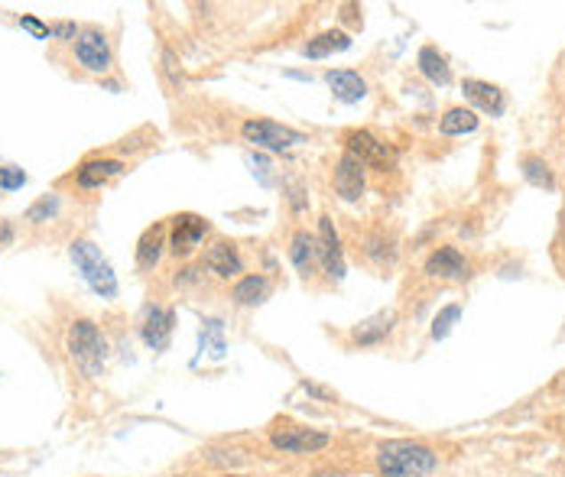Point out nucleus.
Returning <instances> with one entry per match:
<instances>
[{
    "label": "nucleus",
    "mask_w": 565,
    "mask_h": 477,
    "mask_svg": "<svg viewBox=\"0 0 565 477\" xmlns=\"http://www.w3.org/2000/svg\"><path fill=\"white\" fill-rule=\"evenodd\" d=\"M163 247H166V224H153V228L143 230V238L137 244V266L140 270H153L163 257Z\"/></svg>",
    "instance_id": "obj_23"
},
{
    "label": "nucleus",
    "mask_w": 565,
    "mask_h": 477,
    "mask_svg": "<svg viewBox=\"0 0 565 477\" xmlns=\"http://www.w3.org/2000/svg\"><path fill=\"white\" fill-rule=\"evenodd\" d=\"M23 185H27V173H23V169H17V166H0V189H4V192H17Z\"/></svg>",
    "instance_id": "obj_28"
},
{
    "label": "nucleus",
    "mask_w": 565,
    "mask_h": 477,
    "mask_svg": "<svg viewBox=\"0 0 565 477\" xmlns=\"http://www.w3.org/2000/svg\"><path fill=\"white\" fill-rule=\"evenodd\" d=\"M69 358L75 360V368L82 370L88 380H98L104 374L108 341H104L101 328L92 319L72 321V328H69Z\"/></svg>",
    "instance_id": "obj_2"
},
{
    "label": "nucleus",
    "mask_w": 565,
    "mask_h": 477,
    "mask_svg": "<svg viewBox=\"0 0 565 477\" xmlns=\"http://www.w3.org/2000/svg\"><path fill=\"white\" fill-rule=\"evenodd\" d=\"M121 173H124L121 159H88V163L78 166L75 182L82 185V189H101L104 182H111L114 175H121Z\"/></svg>",
    "instance_id": "obj_20"
},
{
    "label": "nucleus",
    "mask_w": 565,
    "mask_h": 477,
    "mask_svg": "<svg viewBox=\"0 0 565 477\" xmlns=\"http://www.w3.org/2000/svg\"><path fill=\"white\" fill-rule=\"evenodd\" d=\"M556 393H559V396H562V400H565V374H562V376H559V380H556Z\"/></svg>",
    "instance_id": "obj_33"
},
{
    "label": "nucleus",
    "mask_w": 565,
    "mask_h": 477,
    "mask_svg": "<svg viewBox=\"0 0 565 477\" xmlns=\"http://www.w3.org/2000/svg\"><path fill=\"white\" fill-rule=\"evenodd\" d=\"M332 182L342 202L348 205L361 202L364 192H367V166H364L361 159H354L351 153H342L332 169Z\"/></svg>",
    "instance_id": "obj_9"
},
{
    "label": "nucleus",
    "mask_w": 565,
    "mask_h": 477,
    "mask_svg": "<svg viewBox=\"0 0 565 477\" xmlns=\"http://www.w3.org/2000/svg\"><path fill=\"white\" fill-rule=\"evenodd\" d=\"M222 477H247V474H234V471H228V474H222Z\"/></svg>",
    "instance_id": "obj_34"
},
{
    "label": "nucleus",
    "mask_w": 565,
    "mask_h": 477,
    "mask_svg": "<svg viewBox=\"0 0 565 477\" xmlns=\"http://www.w3.org/2000/svg\"><path fill=\"white\" fill-rule=\"evenodd\" d=\"M344 49H351V36L344 29H325L303 46V55L306 59H328L332 53H344Z\"/></svg>",
    "instance_id": "obj_22"
},
{
    "label": "nucleus",
    "mask_w": 565,
    "mask_h": 477,
    "mask_svg": "<svg viewBox=\"0 0 565 477\" xmlns=\"http://www.w3.org/2000/svg\"><path fill=\"white\" fill-rule=\"evenodd\" d=\"M458 319H462V305L458 303H448L439 309V315L432 319V341H442L452 335V328L458 325Z\"/></svg>",
    "instance_id": "obj_26"
},
{
    "label": "nucleus",
    "mask_w": 565,
    "mask_h": 477,
    "mask_svg": "<svg viewBox=\"0 0 565 477\" xmlns=\"http://www.w3.org/2000/svg\"><path fill=\"white\" fill-rule=\"evenodd\" d=\"M315 244H319V266L325 270V276H328L332 283H342L344 279V247H342L338 230H335V221L328 218V214L319 218Z\"/></svg>",
    "instance_id": "obj_8"
},
{
    "label": "nucleus",
    "mask_w": 565,
    "mask_h": 477,
    "mask_svg": "<svg viewBox=\"0 0 565 477\" xmlns=\"http://www.w3.org/2000/svg\"><path fill=\"white\" fill-rule=\"evenodd\" d=\"M208 461H214V465H231V468H238V465H244L247 458H244V451H238V449H231V451L224 449V451H218V455L212 451V458H208Z\"/></svg>",
    "instance_id": "obj_30"
},
{
    "label": "nucleus",
    "mask_w": 565,
    "mask_h": 477,
    "mask_svg": "<svg viewBox=\"0 0 565 477\" xmlns=\"http://www.w3.org/2000/svg\"><path fill=\"white\" fill-rule=\"evenodd\" d=\"M20 27L29 29V33H33L36 39H52V27H46V23H43V20H36V17H20Z\"/></svg>",
    "instance_id": "obj_29"
},
{
    "label": "nucleus",
    "mask_w": 565,
    "mask_h": 477,
    "mask_svg": "<svg viewBox=\"0 0 565 477\" xmlns=\"http://www.w3.org/2000/svg\"><path fill=\"white\" fill-rule=\"evenodd\" d=\"M205 270L212 276H218V279H241L244 276V257L241 250H238V244H231V240H214L212 247L205 250Z\"/></svg>",
    "instance_id": "obj_14"
},
{
    "label": "nucleus",
    "mask_w": 565,
    "mask_h": 477,
    "mask_svg": "<svg viewBox=\"0 0 565 477\" xmlns=\"http://www.w3.org/2000/svg\"><path fill=\"white\" fill-rule=\"evenodd\" d=\"M75 59L82 65L85 72H94V75H104L111 69V43L104 36L101 29H78V36H75Z\"/></svg>",
    "instance_id": "obj_10"
},
{
    "label": "nucleus",
    "mask_w": 565,
    "mask_h": 477,
    "mask_svg": "<svg viewBox=\"0 0 565 477\" xmlns=\"http://www.w3.org/2000/svg\"><path fill=\"white\" fill-rule=\"evenodd\" d=\"M397 321H400L397 309H380V312L358 321L348 338H351L354 348H377V344H383V341L393 335Z\"/></svg>",
    "instance_id": "obj_13"
},
{
    "label": "nucleus",
    "mask_w": 565,
    "mask_h": 477,
    "mask_svg": "<svg viewBox=\"0 0 565 477\" xmlns=\"http://www.w3.org/2000/svg\"><path fill=\"white\" fill-rule=\"evenodd\" d=\"M426 276L429 279H442V283H462L472 276V260L464 257L455 244H442L426 257Z\"/></svg>",
    "instance_id": "obj_11"
},
{
    "label": "nucleus",
    "mask_w": 565,
    "mask_h": 477,
    "mask_svg": "<svg viewBox=\"0 0 565 477\" xmlns=\"http://www.w3.org/2000/svg\"><path fill=\"white\" fill-rule=\"evenodd\" d=\"M289 263L296 266L303 279H312L319 270V244H315V234H309L306 228L293 230V238H289Z\"/></svg>",
    "instance_id": "obj_16"
},
{
    "label": "nucleus",
    "mask_w": 565,
    "mask_h": 477,
    "mask_svg": "<svg viewBox=\"0 0 565 477\" xmlns=\"http://www.w3.org/2000/svg\"><path fill=\"white\" fill-rule=\"evenodd\" d=\"M374 465L380 477H429L439 471V455L426 441L390 439L377 445Z\"/></svg>",
    "instance_id": "obj_1"
},
{
    "label": "nucleus",
    "mask_w": 565,
    "mask_h": 477,
    "mask_svg": "<svg viewBox=\"0 0 565 477\" xmlns=\"http://www.w3.org/2000/svg\"><path fill=\"white\" fill-rule=\"evenodd\" d=\"M241 137L247 143H254L257 150H267V153H287V150L306 143V133L296 127H287L279 120L270 117H247L241 124Z\"/></svg>",
    "instance_id": "obj_4"
},
{
    "label": "nucleus",
    "mask_w": 565,
    "mask_h": 477,
    "mask_svg": "<svg viewBox=\"0 0 565 477\" xmlns=\"http://www.w3.org/2000/svg\"><path fill=\"white\" fill-rule=\"evenodd\" d=\"M208 230H212V224H208L202 214H192V212L176 214L173 224H169V250H173V257L176 260L192 257Z\"/></svg>",
    "instance_id": "obj_7"
},
{
    "label": "nucleus",
    "mask_w": 565,
    "mask_h": 477,
    "mask_svg": "<svg viewBox=\"0 0 565 477\" xmlns=\"http://www.w3.org/2000/svg\"><path fill=\"white\" fill-rule=\"evenodd\" d=\"M361 254L364 260L374 266V270H380V273H387V270H393L400 260V240L393 230L387 228H374L367 230L361 238Z\"/></svg>",
    "instance_id": "obj_12"
},
{
    "label": "nucleus",
    "mask_w": 565,
    "mask_h": 477,
    "mask_svg": "<svg viewBox=\"0 0 565 477\" xmlns=\"http://www.w3.org/2000/svg\"><path fill=\"white\" fill-rule=\"evenodd\" d=\"M520 169H523V179H527L529 185L546 189V192L556 189V175H553V169H549V163L543 157H523L520 159Z\"/></svg>",
    "instance_id": "obj_25"
},
{
    "label": "nucleus",
    "mask_w": 565,
    "mask_h": 477,
    "mask_svg": "<svg viewBox=\"0 0 565 477\" xmlns=\"http://www.w3.org/2000/svg\"><path fill=\"white\" fill-rule=\"evenodd\" d=\"M312 477H354V474H348V471H338V468H319Z\"/></svg>",
    "instance_id": "obj_32"
},
{
    "label": "nucleus",
    "mask_w": 565,
    "mask_h": 477,
    "mask_svg": "<svg viewBox=\"0 0 565 477\" xmlns=\"http://www.w3.org/2000/svg\"><path fill=\"white\" fill-rule=\"evenodd\" d=\"M173 325H176V312L163 309V305H149L140 325V338L149 351H166L169 338H173Z\"/></svg>",
    "instance_id": "obj_15"
},
{
    "label": "nucleus",
    "mask_w": 565,
    "mask_h": 477,
    "mask_svg": "<svg viewBox=\"0 0 565 477\" xmlns=\"http://www.w3.org/2000/svg\"><path fill=\"white\" fill-rule=\"evenodd\" d=\"M462 92H464V98L474 104V108L484 110V114H491V117H501L504 108H507L501 88H497V85H491V82H481V78H464Z\"/></svg>",
    "instance_id": "obj_18"
},
{
    "label": "nucleus",
    "mask_w": 565,
    "mask_h": 477,
    "mask_svg": "<svg viewBox=\"0 0 565 477\" xmlns=\"http://www.w3.org/2000/svg\"><path fill=\"white\" fill-rule=\"evenodd\" d=\"M270 293H273V283H270V276L263 273H244L241 279L231 286V299L234 305H241V309H257L260 303H267Z\"/></svg>",
    "instance_id": "obj_19"
},
{
    "label": "nucleus",
    "mask_w": 565,
    "mask_h": 477,
    "mask_svg": "<svg viewBox=\"0 0 565 477\" xmlns=\"http://www.w3.org/2000/svg\"><path fill=\"white\" fill-rule=\"evenodd\" d=\"M344 153H351L354 159H361L364 166L387 173L397 166V153L390 143H383L380 137H374L371 130H348L344 133Z\"/></svg>",
    "instance_id": "obj_6"
},
{
    "label": "nucleus",
    "mask_w": 565,
    "mask_h": 477,
    "mask_svg": "<svg viewBox=\"0 0 565 477\" xmlns=\"http://www.w3.org/2000/svg\"><path fill=\"white\" fill-rule=\"evenodd\" d=\"M472 130H478V114H474L472 108H448L439 117V133L442 137H464V133H472Z\"/></svg>",
    "instance_id": "obj_24"
},
{
    "label": "nucleus",
    "mask_w": 565,
    "mask_h": 477,
    "mask_svg": "<svg viewBox=\"0 0 565 477\" xmlns=\"http://www.w3.org/2000/svg\"><path fill=\"white\" fill-rule=\"evenodd\" d=\"M325 82H328L335 98L344 104H358L367 98V82L354 69H332V72H325Z\"/></svg>",
    "instance_id": "obj_17"
},
{
    "label": "nucleus",
    "mask_w": 565,
    "mask_h": 477,
    "mask_svg": "<svg viewBox=\"0 0 565 477\" xmlns=\"http://www.w3.org/2000/svg\"><path fill=\"white\" fill-rule=\"evenodd\" d=\"M270 445L283 455H296V458H306V455H319L332 445V435L322 429H312V425H296V423H283L277 429H270Z\"/></svg>",
    "instance_id": "obj_5"
},
{
    "label": "nucleus",
    "mask_w": 565,
    "mask_h": 477,
    "mask_svg": "<svg viewBox=\"0 0 565 477\" xmlns=\"http://www.w3.org/2000/svg\"><path fill=\"white\" fill-rule=\"evenodd\" d=\"M416 69H419V75H423L426 82H432V85H448V82H452V65H448V59H445L436 46H423V49H419Z\"/></svg>",
    "instance_id": "obj_21"
},
{
    "label": "nucleus",
    "mask_w": 565,
    "mask_h": 477,
    "mask_svg": "<svg viewBox=\"0 0 565 477\" xmlns=\"http://www.w3.org/2000/svg\"><path fill=\"white\" fill-rule=\"evenodd\" d=\"M56 212H59V195H43L36 205H29V208H27V221L39 224V221L56 218Z\"/></svg>",
    "instance_id": "obj_27"
},
{
    "label": "nucleus",
    "mask_w": 565,
    "mask_h": 477,
    "mask_svg": "<svg viewBox=\"0 0 565 477\" xmlns=\"http://www.w3.org/2000/svg\"><path fill=\"white\" fill-rule=\"evenodd\" d=\"M78 36V29H75V23H56L52 27V39H62V43H69V39Z\"/></svg>",
    "instance_id": "obj_31"
},
{
    "label": "nucleus",
    "mask_w": 565,
    "mask_h": 477,
    "mask_svg": "<svg viewBox=\"0 0 565 477\" xmlns=\"http://www.w3.org/2000/svg\"><path fill=\"white\" fill-rule=\"evenodd\" d=\"M69 257L78 266V273L85 276V283L92 286V293H98L101 299H117V273L92 240H72Z\"/></svg>",
    "instance_id": "obj_3"
}]
</instances>
